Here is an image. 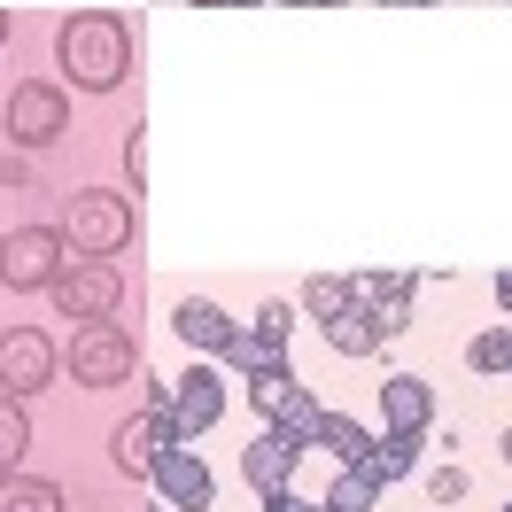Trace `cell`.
Here are the masks:
<instances>
[{
  "label": "cell",
  "instance_id": "obj_1",
  "mask_svg": "<svg viewBox=\"0 0 512 512\" xmlns=\"http://www.w3.org/2000/svg\"><path fill=\"white\" fill-rule=\"evenodd\" d=\"M55 63L70 70V86H86V94H109L117 78L132 70V32L125 16H109V8H86V16H70L63 32H55Z\"/></svg>",
  "mask_w": 512,
  "mask_h": 512
},
{
  "label": "cell",
  "instance_id": "obj_2",
  "mask_svg": "<svg viewBox=\"0 0 512 512\" xmlns=\"http://www.w3.org/2000/svg\"><path fill=\"white\" fill-rule=\"evenodd\" d=\"M55 233L70 241V256H117L132 241V202H125V194L86 187V194H70V210H63Z\"/></svg>",
  "mask_w": 512,
  "mask_h": 512
},
{
  "label": "cell",
  "instance_id": "obj_3",
  "mask_svg": "<svg viewBox=\"0 0 512 512\" xmlns=\"http://www.w3.org/2000/svg\"><path fill=\"white\" fill-rule=\"evenodd\" d=\"M70 241L55 225H16V233H0V288L8 295H32V288H55V272L70 264Z\"/></svg>",
  "mask_w": 512,
  "mask_h": 512
},
{
  "label": "cell",
  "instance_id": "obj_4",
  "mask_svg": "<svg viewBox=\"0 0 512 512\" xmlns=\"http://www.w3.org/2000/svg\"><path fill=\"white\" fill-rule=\"evenodd\" d=\"M55 311H63V319H109V311H117V295H125V280H117V264H109V256H78V264H63V272H55Z\"/></svg>",
  "mask_w": 512,
  "mask_h": 512
},
{
  "label": "cell",
  "instance_id": "obj_5",
  "mask_svg": "<svg viewBox=\"0 0 512 512\" xmlns=\"http://www.w3.org/2000/svg\"><path fill=\"white\" fill-rule=\"evenodd\" d=\"M132 365H140V350H132L125 326L94 319V326H78V334H70V373H78L86 388H117V381H132Z\"/></svg>",
  "mask_w": 512,
  "mask_h": 512
},
{
  "label": "cell",
  "instance_id": "obj_6",
  "mask_svg": "<svg viewBox=\"0 0 512 512\" xmlns=\"http://www.w3.org/2000/svg\"><path fill=\"white\" fill-rule=\"evenodd\" d=\"M70 132V101L47 86V78H32V86H16L8 94V140L16 148H47V140H63Z\"/></svg>",
  "mask_w": 512,
  "mask_h": 512
},
{
  "label": "cell",
  "instance_id": "obj_7",
  "mask_svg": "<svg viewBox=\"0 0 512 512\" xmlns=\"http://www.w3.org/2000/svg\"><path fill=\"white\" fill-rule=\"evenodd\" d=\"M47 381H55V342L32 326L0 334V396H39Z\"/></svg>",
  "mask_w": 512,
  "mask_h": 512
},
{
  "label": "cell",
  "instance_id": "obj_8",
  "mask_svg": "<svg viewBox=\"0 0 512 512\" xmlns=\"http://www.w3.org/2000/svg\"><path fill=\"white\" fill-rule=\"evenodd\" d=\"M171 443H187V435H179V419H171V412H140V419H117L109 458H117L125 474H156V458H163Z\"/></svg>",
  "mask_w": 512,
  "mask_h": 512
},
{
  "label": "cell",
  "instance_id": "obj_9",
  "mask_svg": "<svg viewBox=\"0 0 512 512\" xmlns=\"http://www.w3.org/2000/svg\"><path fill=\"white\" fill-rule=\"evenodd\" d=\"M303 435H288V427H280V419H272V427H264V435H256L249 450H241V474H249V489L256 497H272V489H288L295 481V466H303Z\"/></svg>",
  "mask_w": 512,
  "mask_h": 512
},
{
  "label": "cell",
  "instance_id": "obj_10",
  "mask_svg": "<svg viewBox=\"0 0 512 512\" xmlns=\"http://www.w3.org/2000/svg\"><path fill=\"white\" fill-rule=\"evenodd\" d=\"M218 412H225V388H218V373L210 365H194L187 381H171V419H179V435H202V427H218Z\"/></svg>",
  "mask_w": 512,
  "mask_h": 512
},
{
  "label": "cell",
  "instance_id": "obj_11",
  "mask_svg": "<svg viewBox=\"0 0 512 512\" xmlns=\"http://www.w3.org/2000/svg\"><path fill=\"white\" fill-rule=\"evenodd\" d=\"M156 489L171 497V505H194V512H202L210 497H218V481H210V466H202V458H194L187 443H171V450L156 458Z\"/></svg>",
  "mask_w": 512,
  "mask_h": 512
},
{
  "label": "cell",
  "instance_id": "obj_12",
  "mask_svg": "<svg viewBox=\"0 0 512 512\" xmlns=\"http://www.w3.org/2000/svg\"><path fill=\"white\" fill-rule=\"evenodd\" d=\"M381 412H388V427H427L435 419V388L419 381V373H396V381H381Z\"/></svg>",
  "mask_w": 512,
  "mask_h": 512
},
{
  "label": "cell",
  "instance_id": "obj_13",
  "mask_svg": "<svg viewBox=\"0 0 512 512\" xmlns=\"http://www.w3.org/2000/svg\"><path fill=\"white\" fill-rule=\"evenodd\" d=\"M171 326H179L187 350H225V342H233V319H225L218 303H202V295H187V303L171 311Z\"/></svg>",
  "mask_w": 512,
  "mask_h": 512
},
{
  "label": "cell",
  "instance_id": "obj_14",
  "mask_svg": "<svg viewBox=\"0 0 512 512\" xmlns=\"http://www.w3.org/2000/svg\"><path fill=\"white\" fill-rule=\"evenodd\" d=\"M326 342H334L342 357H373V350H381V326H373L365 303H350V311H334V319H326Z\"/></svg>",
  "mask_w": 512,
  "mask_h": 512
},
{
  "label": "cell",
  "instance_id": "obj_15",
  "mask_svg": "<svg viewBox=\"0 0 512 512\" xmlns=\"http://www.w3.org/2000/svg\"><path fill=\"white\" fill-rule=\"evenodd\" d=\"M412 458H419V435H412V427H388L381 443H373V458H365V474L388 489L396 474H412Z\"/></svg>",
  "mask_w": 512,
  "mask_h": 512
},
{
  "label": "cell",
  "instance_id": "obj_16",
  "mask_svg": "<svg viewBox=\"0 0 512 512\" xmlns=\"http://www.w3.org/2000/svg\"><path fill=\"white\" fill-rule=\"evenodd\" d=\"M0 512H63V489L32 474H0Z\"/></svg>",
  "mask_w": 512,
  "mask_h": 512
},
{
  "label": "cell",
  "instance_id": "obj_17",
  "mask_svg": "<svg viewBox=\"0 0 512 512\" xmlns=\"http://www.w3.org/2000/svg\"><path fill=\"white\" fill-rule=\"evenodd\" d=\"M32 450V419H24V396H0V474H16Z\"/></svg>",
  "mask_w": 512,
  "mask_h": 512
},
{
  "label": "cell",
  "instance_id": "obj_18",
  "mask_svg": "<svg viewBox=\"0 0 512 512\" xmlns=\"http://www.w3.org/2000/svg\"><path fill=\"white\" fill-rule=\"evenodd\" d=\"M319 443L334 450L342 466H365V458H373V435H365L357 419H342V412H326V419H319Z\"/></svg>",
  "mask_w": 512,
  "mask_h": 512
},
{
  "label": "cell",
  "instance_id": "obj_19",
  "mask_svg": "<svg viewBox=\"0 0 512 512\" xmlns=\"http://www.w3.org/2000/svg\"><path fill=\"white\" fill-rule=\"evenodd\" d=\"M249 396H256V412H264V419H280L295 396H303V381H295L288 365H272V373H249Z\"/></svg>",
  "mask_w": 512,
  "mask_h": 512
},
{
  "label": "cell",
  "instance_id": "obj_20",
  "mask_svg": "<svg viewBox=\"0 0 512 512\" xmlns=\"http://www.w3.org/2000/svg\"><path fill=\"white\" fill-rule=\"evenodd\" d=\"M373 505H381V481L365 474V466H350V474L326 489V505H319V512H373Z\"/></svg>",
  "mask_w": 512,
  "mask_h": 512
},
{
  "label": "cell",
  "instance_id": "obj_21",
  "mask_svg": "<svg viewBox=\"0 0 512 512\" xmlns=\"http://www.w3.org/2000/svg\"><path fill=\"white\" fill-rule=\"evenodd\" d=\"M218 357H225V365H233V373H272V365H288V357L272 350V342H256L249 326H233V342H225Z\"/></svg>",
  "mask_w": 512,
  "mask_h": 512
},
{
  "label": "cell",
  "instance_id": "obj_22",
  "mask_svg": "<svg viewBox=\"0 0 512 512\" xmlns=\"http://www.w3.org/2000/svg\"><path fill=\"white\" fill-rule=\"evenodd\" d=\"M357 295H350V280H311V288H303V311H311V319H334V311H350Z\"/></svg>",
  "mask_w": 512,
  "mask_h": 512
},
{
  "label": "cell",
  "instance_id": "obj_23",
  "mask_svg": "<svg viewBox=\"0 0 512 512\" xmlns=\"http://www.w3.org/2000/svg\"><path fill=\"white\" fill-rule=\"evenodd\" d=\"M249 334H256V342H272V350H280V342H288V334H295V303H264Z\"/></svg>",
  "mask_w": 512,
  "mask_h": 512
},
{
  "label": "cell",
  "instance_id": "obj_24",
  "mask_svg": "<svg viewBox=\"0 0 512 512\" xmlns=\"http://www.w3.org/2000/svg\"><path fill=\"white\" fill-rule=\"evenodd\" d=\"M319 396H295V404H288V412H280V427H288V435H303V443H319Z\"/></svg>",
  "mask_w": 512,
  "mask_h": 512
},
{
  "label": "cell",
  "instance_id": "obj_25",
  "mask_svg": "<svg viewBox=\"0 0 512 512\" xmlns=\"http://www.w3.org/2000/svg\"><path fill=\"white\" fill-rule=\"evenodd\" d=\"M466 365H474V373H505V334H474V342H466Z\"/></svg>",
  "mask_w": 512,
  "mask_h": 512
},
{
  "label": "cell",
  "instance_id": "obj_26",
  "mask_svg": "<svg viewBox=\"0 0 512 512\" xmlns=\"http://www.w3.org/2000/svg\"><path fill=\"white\" fill-rule=\"evenodd\" d=\"M458 497H466V474H458V466H435V474H427V505H458Z\"/></svg>",
  "mask_w": 512,
  "mask_h": 512
},
{
  "label": "cell",
  "instance_id": "obj_27",
  "mask_svg": "<svg viewBox=\"0 0 512 512\" xmlns=\"http://www.w3.org/2000/svg\"><path fill=\"white\" fill-rule=\"evenodd\" d=\"M125 171H132V194H148V132L132 125V140H125Z\"/></svg>",
  "mask_w": 512,
  "mask_h": 512
},
{
  "label": "cell",
  "instance_id": "obj_28",
  "mask_svg": "<svg viewBox=\"0 0 512 512\" xmlns=\"http://www.w3.org/2000/svg\"><path fill=\"white\" fill-rule=\"evenodd\" d=\"M264 512H319V505H303L295 489H272V497H264Z\"/></svg>",
  "mask_w": 512,
  "mask_h": 512
},
{
  "label": "cell",
  "instance_id": "obj_29",
  "mask_svg": "<svg viewBox=\"0 0 512 512\" xmlns=\"http://www.w3.org/2000/svg\"><path fill=\"white\" fill-rule=\"evenodd\" d=\"M497 303H505V311H512V272H497Z\"/></svg>",
  "mask_w": 512,
  "mask_h": 512
},
{
  "label": "cell",
  "instance_id": "obj_30",
  "mask_svg": "<svg viewBox=\"0 0 512 512\" xmlns=\"http://www.w3.org/2000/svg\"><path fill=\"white\" fill-rule=\"evenodd\" d=\"M194 8H256V0H194Z\"/></svg>",
  "mask_w": 512,
  "mask_h": 512
},
{
  "label": "cell",
  "instance_id": "obj_31",
  "mask_svg": "<svg viewBox=\"0 0 512 512\" xmlns=\"http://www.w3.org/2000/svg\"><path fill=\"white\" fill-rule=\"evenodd\" d=\"M381 8H427V0H381Z\"/></svg>",
  "mask_w": 512,
  "mask_h": 512
},
{
  "label": "cell",
  "instance_id": "obj_32",
  "mask_svg": "<svg viewBox=\"0 0 512 512\" xmlns=\"http://www.w3.org/2000/svg\"><path fill=\"white\" fill-rule=\"evenodd\" d=\"M505 373H512V326H505Z\"/></svg>",
  "mask_w": 512,
  "mask_h": 512
},
{
  "label": "cell",
  "instance_id": "obj_33",
  "mask_svg": "<svg viewBox=\"0 0 512 512\" xmlns=\"http://www.w3.org/2000/svg\"><path fill=\"white\" fill-rule=\"evenodd\" d=\"M0 47H8V8H0Z\"/></svg>",
  "mask_w": 512,
  "mask_h": 512
},
{
  "label": "cell",
  "instance_id": "obj_34",
  "mask_svg": "<svg viewBox=\"0 0 512 512\" xmlns=\"http://www.w3.org/2000/svg\"><path fill=\"white\" fill-rule=\"evenodd\" d=\"M505 458H512V427H505Z\"/></svg>",
  "mask_w": 512,
  "mask_h": 512
},
{
  "label": "cell",
  "instance_id": "obj_35",
  "mask_svg": "<svg viewBox=\"0 0 512 512\" xmlns=\"http://www.w3.org/2000/svg\"><path fill=\"white\" fill-rule=\"evenodd\" d=\"M505 512H512V497H505Z\"/></svg>",
  "mask_w": 512,
  "mask_h": 512
}]
</instances>
